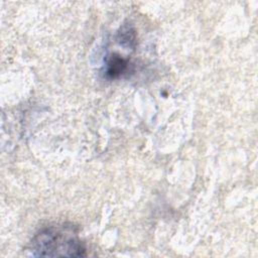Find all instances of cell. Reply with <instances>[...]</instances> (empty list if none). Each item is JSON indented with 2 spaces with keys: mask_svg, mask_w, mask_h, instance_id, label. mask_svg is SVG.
Here are the masks:
<instances>
[{
  "mask_svg": "<svg viewBox=\"0 0 258 258\" xmlns=\"http://www.w3.org/2000/svg\"><path fill=\"white\" fill-rule=\"evenodd\" d=\"M117 41L125 47L133 48L136 44V33L133 27H131L130 25L122 26L120 31L118 32Z\"/></svg>",
  "mask_w": 258,
  "mask_h": 258,
  "instance_id": "3957f363",
  "label": "cell"
},
{
  "mask_svg": "<svg viewBox=\"0 0 258 258\" xmlns=\"http://www.w3.org/2000/svg\"><path fill=\"white\" fill-rule=\"evenodd\" d=\"M35 256L83 257L86 248L71 226H50L41 230L31 241Z\"/></svg>",
  "mask_w": 258,
  "mask_h": 258,
  "instance_id": "6da1fadb",
  "label": "cell"
},
{
  "mask_svg": "<svg viewBox=\"0 0 258 258\" xmlns=\"http://www.w3.org/2000/svg\"><path fill=\"white\" fill-rule=\"evenodd\" d=\"M129 61L118 54H112L105 67V76L109 79H117L129 69Z\"/></svg>",
  "mask_w": 258,
  "mask_h": 258,
  "instance_id": "7a4b0ae2",
  "label": "cell"
}]
</instances>
